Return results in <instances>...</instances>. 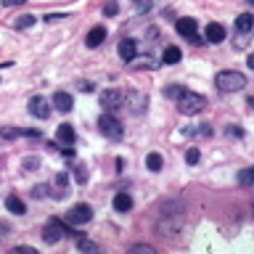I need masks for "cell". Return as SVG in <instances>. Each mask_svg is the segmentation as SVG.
Here are the masks:
<instances>
[{"instance_id": "39", "label": "cell", "mask_w": 254, "mask_h": 254, "mask_svg": "<svg viewBox=\"0 0 254 254\" xmlns=\"http://www.w3.org/2000/svg\"><path fill=\"white\" fill-rule=\"evenodd\" d=\"M246 3H249V5H254V0H246Z\"/></svg>"}, {"instance_id": "2", "label": "cell", "mask_w": 254, "mask_h": 254, "mask_svg": "<svg viewBox=\"0 0 254 254\" xmlns=\"http://www.w3.org/2000/svg\"><path fill=\"white\" fill-rule=\"evenodd\" d=\"M175 101H178L180 114H198V111H204V106H206V98L201 93H193V90H183Z\"/></svg>"}, {"instance_id": "1", "label": "cell", "mask_w": 254, "mask_h": 254, "mask_svg": "<svg viewBox=\"0 0 254 254\" xmlns=\"http://www.w3.org/2000/svg\"><path fill=\"white\" fill-rule=\"evenodd\" d=\"M214 85H217L220 93H238V90L246 87V77L236 69H225V71H220V74L214 77Z\"/></svg>"}, {"instance_id": "23", "label": "cell", "mask_w": 254, "mask_h": 254, "mask_svg": "<svg viewBox=\"0 0 254 254\" xmlns=\"http://www.w3.org/2000/svg\"><path fill=\"white\" fill-rule=\"evenodd\" d=\"M0 135H3L5 140H13V138H19V135H21V130H19V127H5Z\"/></svg>"}, {"instance_id": "13", "label": "cell", "mask_w": 254, "mask_h": 254, "mask_svg": "<svg viewBox=\"0 0 254 254\" xmlns=\"http://www.w3.org/2000/svg\"><path fill=\"white\" fill-rule=\"evenodd\" d=\"M204 37H206V43H222V40H225V27H222V24H209L204 32Z\"/></svg>"}, {"instance_id": "3", "label": "cell", "mask_w": 254, "mask_h": 254, "mask_svg": "<svg viewBox=\"0 0 254 254\" xmlns=\"http://www.w3.org/2000/svg\"><path fill=\"white\" fill-rule=\"evenodd\" d=\"M98 127H101V132L106 135V138H111V140H122V135H125L122 122H119L111 111H106V114L98 117Z\"/></svg>"}, {"instance_id": "25", "label": "cell", "mask_w": 254, "mask_h": 254, "mask_svg": "<svg viewBox=\"0 0 254 254\" xmlns=\"http://www.w3.org/2000/svg\"><path fill=\"white\" fill-rule=\"evenodd\" d=\"M198 159H201V154H198V148H188V151H186V162H188V164H196Z\"/></svg>"}, {"instance_id": "19", "label": "cell", "mask_w": 254, "mask_h": 254, "mask_svg": "<svg viewBox=\"0 0 254 254\" xmlns=\"http://www.w3.org/2000/svg\"><path fill=\"white\" fill-rule=\"evenodd\" d=\"M162 164H164V159H162V154H156V151L146 156V167L151 172H159V170H162Z\"/></svg>"}, {"instance_id": "26", "label": "cell", "mask_w": 254, "mask_h": 254, "mask_svg": "<svg viewBox=\"0 0 254 254\" xmlns=\"http://www.w3.org/2000/svg\"><path fill=\"white\" fill-rule=\"evenodd\" d=\"M66 183H69V175H66V172H59V175H56V186H59V188L66 190Z\"/></svg>"}, {"instance_id": "22", "label": "cell", "mask_w": 254, "mask_h": 254, "mask_svg": "<svg viewBox=\"0 0 254 254\" xmlns=\"http://www.w3.org/2000/svg\"><path fill=\"white\" fill-rule=\"evenodd\" d=\"M186 90V87H180V85H170V87H164V95L167 98H178V95Z\"/></svg>"}, {"instance_id": "8", "label": "cell", "mask_w": 254, "mask_h": 254, "mask_svg": "<svg viewBox=\"0 0 254 254\" xmlns=\"http://www.w3.org/2000/svg\"><path fill=\"white\" fill-rule=\"evenodd\" d=\"M125 103H127L125 109H130L132 114H143V109L148 106V98H146L143 93H135V90H130V93L125 95Z\"/></svg>"}, {"instance_id": "20", "label": "cell", "mask_w": 254, "mask_h": 254, "mask_svg": "<svg viewBox=\"0 0 254 254\" xmlns=\"http://www.w3.org/2000/svg\"><path fill=\"white\" fill-rule=\"evenodd\" d=\"M238 183L241 186H254V167H246V170L238 172Z\"/></svg>"}, {"instance_id": "30", "label": "cell", "mask_w": 254, "mask_h": 254, "mask_svg": "<svg viewBox=\"0 0 254 254\" xmlns=\"http://www.w3.org/2000/svg\"><path fill=\"white\" fill-rule=\"evenodd\" d=\"M21 167H27V170L32 172V170L37 167V159H24V164H21Z\"/></svg>"}, {"instance_id": "35", "label": "cell", "mask_w": 254, "mask_h": 254, "mask_svg": "<svg viewBox=\"0 0 254 254\" xmlns=\"http://www.w3.org/2000/svg\"><path fill=\"white\" fill-rule=\"evenodd\" d=\"M246 66H249L254 71V53H249V59H246Z\"/></svg>"}, {"instance_id": "7", "label": "cell", "mask_w": 254, "mask_h": 254, "mask_svg": "<svg viewBox=\"0 0 254 254\" xmlns=\"http://www.w3.org/2000/svg\"><path fill=\"white\" fill-rule=\"evenodd\" d=\"M29 114L35 119H48L51 117V106H48V101L43 95H32L29 98Z\"/></svg>"}, {"instance_id": "27", "label": "cell", "mask_w": 254, "mask_h": 254, "mask_svg": "<svg viewBox=\"0 0 254 254\" xmlns=\"http://www.w3.org/2000/svg\"><path fill=\"white\" fill-rule=\"evenodd\" d=\"M74 178H77V183H85V180H87V170H85V167H77V170H74Z\"/></svg>"}, {"instance_id": "4", "label": "cell", "mask_w": 254, "mask_h": 254, "mask_svg": "<svg viewBox=\"0 0 254 254\" xmlns=\"http://www.w3.org/2000/svg\"><path fill=\"white\" fill-rule=\"evenodd\" d=\"M64 236H71V230L64 225V222H59V220H48V225L43 228V241L56 244V241H61Z\"/></svg>"}, {"instance_id": "18", "label": "cell", "mask_w": 254, "mask_h": 254, "mask_svg": "<svg viewBox=\"0 0 254 254\" xmlns=\"http://www.w3.org/2000/svg\"><path fill=\"white\" fill-rule=\"evenodd\" d=\"M180 59H183L180 48H175V45H170V48H164V53H162V61H164V64H178Z\"/></svg>"}, {"instance_id": "17", "label": "cell", "mask_w": 254, "mask_h": 254, "mask_svg": "<svg viewBox=\"0 0 254 254\" xmlns=\"http://www.w3.org/2000/svg\"><path fill=\"white\" fill-rule=\"evenodd\" d=\"M114 209H117V212H130V209H132L130 193H117V196H114Z\"/></svg>"}, {"instance_id": "32", "label": "cell", "mask_w": 254, "mask_h": 254, "mask_svg": "<svg viewBox=\"0 0 254 254\" xmlns=\"http://www.w3.org/2000/svg\"><path fill=\"white\" fill-rule=\"evenodd\" d=\"M117 11H119L117 3H109V5H106V16H117Z\"/></svg>"}, {"instance_id": "31", "label": "cell", "mask_w": 254, "mask_h": 254, "mask_svg": "<svg viewBox=\"0 0 254 254\" xmlns=\"http://www.w3.org/2000/svg\"><path fill=\"white\" fill-rule=\"evenodd\" d=\"M27 3V0H3V5L5 8H13V5H24Z\"/></svg>"}, {"instance_id": "16", "label": "cell", "mask_w": 254, "mask_h": 254, "mask_svg": "<svg viewBox=\"0 0 254 254\" xmlns=\"http://www.w3.org/2000/svg\"><path fill=\"white\" fill-rule=\"evenodd\" d=\"M5 206H8V212H13V214H24V212H27V206H24V201L16 193H11L5 198Z\"/></svg>"}, {"instance_id": "14", "label": "cell", "mask_w": 254, "mask_h": 254, "mask_svg": "<svg viewBox=\"0 0 254 254\" xmlns=\"http://www.w3.org/2000/svg\"><path fill=\"white\" fill-rule=\"evenodd\" d=\"M103 40H106V29H103V27H93L90 32H87L85 43H87V48H98Z\"/></svg>"}, {"instance_id": "36", "label": "cell", "mask_w": 254, "mask_h": 254, "mask_svg": "<svg viewBox=\"0 0 254 254\" xmlns=\"http://www.w3.org/2000/svg\"><path fill=\"white\" fill-rule=\"evenodd\" d=\"M228 135H241V130H238L236 125H230V130H228Z\"/></svg>"}, {"instance_id": "28", "label": "cell", "mask_w": 254, "mask_h": 254, "mask_svg": "<svg viewBox=\"0 0 254 254\" xmlns=\"http://www.w3.org/2000/svg\"><path fill=\"white\" fill-rule=\"evenodd\" d=\"M45 190H48V186H35V188H32V196H35V198H43Z\"/></svg>"}, {"instance_id": "37", "label": "cell", "mask_w": 254, "mask_h": 254, "mask_svg": "<svg viewBox=\"0 0 254 254\" xmlns=\"http://www.w3.org/2000/svg\"><path fill=\"white\" fill-rule=\"evenodd\" d=\"M249 106H252V109H254V95H252V98H249Z\"/></svg>"}, {"instance_id": "34", "label": "cell", "mask_w": 254, "mask_h": 254, "mask_svg": "<svg viewBox=\"0 0 254 254\" xmlns=\"http://www.w3.org/2000/svg\"><path fill=\"white\" fill-rule=\"evenodd\" d=\"M32 254V252H35V249H32V246H16V249H13V254Z\"/></svg>"}, {"instance_id": "5", "label": "cell", "mask_w": 254, "mask_h": 254, "mask_svg": "<svg viewBox=\"0 0 254 254\" xmlns=\"http://www.w3.org/2000/svg\"><path fill=\"white\" fill-rule=\"evenodd\" d=\"M90 220H93V209L87 204H74L66 212V222H69V225H85V222H90Z\"/></svg>"}, {"instance_id": "15", "label": "cell", "mask_w": 254, "mask_h": 254, "mask_svg": "<svg viewBox=\"0 0 254 254\" xmlns=\"http://www.w3.org/2000/svg\"><path fill=\"white\" fill-rule=\"evenodd\" d=\"M236 29L241 32V35H249V32L254 29V16L252 13H241L236 19Z\"/></svg>"}, {"instance_id": "11", "label": "cell", "mask_w": 254, "mask_h": 254, "mask_svg": "<svg viewBox=\"0 0 254 254\" xmlns=\"http://www.w3.org/2000/svg\"><path fill=\"white\" fill-rule=\"evenodd\" d=\"M53 106L59 109V111H64V114H66V111H71V109H74V98H71L69 93L59 90V93L53 95Z\"/></svg>"}, {"instance_id": "33", "label": "cell", "mask_w": 254, "mask_h": 254, "mask_svg": "<svg viewBox=\"0 0 254 254\" xmlns=\"http://www.w3.org/2000/svg\"><path fill=\"white\" fill-rule=\"evenodd\" d=\"M79 90H82V93H93L95 87H93V82H79Z\"/></svg>"}, {"instance_id": "6", "label": "cell", "mask_w": 254, "mask_h": 254, "mask_svg": "<svg viewBox=\"0 0 254 254\" xmlns=\"http://www.w3.org/2000/svg\"><path fill=\"white\" fill-rule=\"evenodd\" d=\"M101 106L106 111H117L125 106V93L122 90H103L101 93Z\"/></svg>"}, {"instance_id": "10", "label": "cell", "mask_w": 254, "mask_h": 254, "mask_svg": "<svg viewBox=\"0 0 254 254\" xmlns=\"http://www.w3.org/2000/svg\"><path fill=\"white\" fill-rule=\"evenodd\" d=\"M117 53H119V59H122V61H132L135 56H138V43H135L132 37H122V40H119Z\"/></svg>"}, {"instance_id": "21", "label": "cell", "mask_w": 254, "mask_h": 254, "mask_svg": "<svg viewBox=\"0 0 254 254\" xmlns=\"http://www.w3.org/2000/svg\"><path fill=\"white\" fill-rule=\"evenodd\" d=\"M35 21H37L35 16L27 13V16H19V19L13 21V27H16V29H29V27H35Z\"/></svg>"}, {"instance_id": "12", "label": "cell", "mask_w": 254, "mask_h": 254, "mask_svg": "<svg viewBox=\"0 0 254 254\" xmlns=\"http://www.w3.org/2000/svg\"><path fill=\"white\" fill-rule=\"evenodd\" d=\"M56 138H59L61 146L71 148V146H74V138H77V135H74V127H71V125H61L59 132H56Z\"/></svg>"}, {"instance_id": "29", "label": "cell", "mask_w": 254, "mask_h": 254, "mask_svg": "<svg viewBox=\"0 0 254 254\" xmlns=\"http://www.w3.org/2000/svg\"><path fill=\"white\" fill-rule=\"evenodd\" d=\"M132 252H146V254H154V249H151V246H146V244H135V246H132Z\"/></svg>"}, {"instance_id": "9", "label": "cell", "mask_w": 254, "mask_h": 254, "mask_svg": "<svg viewBox=\"0 0 254 254\" xmlns=\"http://www.w3.org/2000/svg\"><path fill=\"white\" fill-rule=\"evenodd\" d=\"M178 32H180L183 37H188L190 43H196V45H204V40L196 35V21H193V19H180V21H178Z\"/></svg>"}, {"instance_id": "24", "label": "cell", "mask_w": 254, "mask_h": 254, "mask_svg": "<svg viewBox=\"0 0 254 254\" xmlns=\"http://www.w3.org/2000/svg\"><path fill=\"white\" fill-rule=\"evenodd\" d=\"M77 246H79V252H98V244L87 241V238H82V241H79Z\"/></svg>"}, {"instance_id": "38", "label": "cell", "mask_w": 254, "mask_h": 254, "mask_svg": "<svg viewBox=\"0 0 254 254\" xmlns=\"http://www.w3.org/2000/svg\"><path fill=\"white\" fill-rule=\"evenodd\" d=\"M252 214H254V198H252Z\"/></svg>"}]
</instances>
